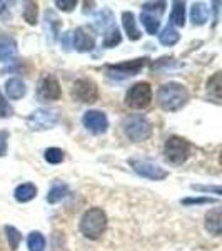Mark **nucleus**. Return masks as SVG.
<instances>
[{"label": "nucleus", "mask_w": 222, "mask_h": 251, "mask_svg": "<svg viewBox=\"0 0 222 251\" xmlns=\"http://www.w3.org/2000/svg\"><path fill=\"white\" fill-rule=\"evenodd\" d=\"M67 194H68L67 184L57 183V184L52 186L50 191H48V194H47V201H48L50 204H55V203H59V201H62L64 198H67Z\"/></svg>", "instance_id": "19"}, {"label": "nucleus", "mask_w": 222, "mask_h": 251, "mask_svg": "<svg viewBox=\"0 0 222 251\" xmlns=\"http://www.w3.org/2000/svg\"><path fill=\"white\" fill-rule=\"evenodd\" d=\"M72 46L77 52H90L95 47V35L90 27H79L72 34Z\"/></svg>", "instance_id": "10"}, {"label": "nucleus", "mask_w": 222, "mask_h": 251, "mask_svg": "<svg viewBox=\"0 0 222 251\" xmlns=\"http://www.w3.org/2000/svg\"><path fill=\"white\" fill-rule=\"evenodd\" d=\"M189 151H191V146L185 139L179 136H172L165 141L164 146V154L165 159L171 164H182L187 161L189 157Z\"/></svg>", "instance_id": "4"}, {"label": "nucleus", "mask_w": 222, "mask_h": 251, "mask_svg": "<svg viewBox=\"0 0 222 251\" xmlns=\"http://www.w3.org/2000/svg\"><path fill=\"white\" fill-rule=\"evenodd\" d=\"M37 2H25V7H23V19L27 20V24L30 25H35L37 24Z\"/></svg>", "instance_id": "28"}, {"label": "nucleus", "mask_w": 222, "mask_h": 251, "mask_svg": "<svg viewBox=\"0 0 222 251\" xmlns=\"http://www.w3.org/2000/svg\"><path fill=\"white\" fill-rule=\"evenodd\" d=\"M122 25H124V29H126V34L129 35L131 40L140 39V32L135 25V17L132 12H124L122 14Z\"/></svg>", "instance_id": "17"}, {"label": "nucleus", "mask_w": 222, "mask_h": 251, "mask_svg": "<svg viewBox=\"0 0 222 251\" xmlns=\"http://www.w3.org/2000/svg\"><path fill=\"white\" fill-rule=\"evenodd\" d=\"M140 22H142L147 34L155 35L157 32H159L160 22H159V17H155V15H151V14H147V12H144V14H140Z\"/></svg>", "instance_id": "21"}, {"label": "nucleus", "mask_w": 222, "mask_h": 251, "mask_svg": "<svg viewBox=\"0 0 222 251\" xmlns=\"http://www.w3.org/2000/svg\"><path fill=\"white\" fill-rule=\"evenodd\" d=\"M15 200L19 201V203H29V201L34 200L35 196H37V188H35L32 183H23L17 186V189H15Z\"/></svg>", "instance_id": "16"}, {"label": "nucleus", "mask_w": 222, "mask_h": 251, "mask_svg": "<svg viewBox=\"0 0 222 251\" xmlns=\"http://www.w3.org/2000/svg\"><path fill=\"white\" fill-rule=\"evenodd\" d=\"M124 132L131 141L140 143V141H147L152 136V124L149 123L147 117H144L142 114H135L131 116L124 121Z\"/></svg>", "instance_id": "3"}, {"label": "nucleus", "mask_w": 222, "mask_h": 251, "mask_svg": "<svg viewBox=\"0 0 222 251\" xmlns=\"http://www.w3.org/2000/svg\"><path fill=\"white\" fill-rule=\"evenodd\" d=\"M55 5H57L59 9L64 10V12H70V10H74L75 7H77V0H57V2H55Z\"/></svg>", "instance_id": "32"}, {"label": "nucleus", "mask_w": 222, "mask_h": 251, "mask_svg": "<svg viewBox=\"0 0 222 251\" xmlns=\"http://www.w3.org/2000/svg\"><path fill=\"white\" fill-rule=\"evenodd\" d=\"M205 229L214 236L221 234V208H214L205 214Z\"/></svg>", "instance_id": "15"}, {"label": "nucleus", "mask_w": 222, "mask_h": 251, "mask_svg": "<svg viewBox=\"0 0 222 251\" xmlns=\"http://www.w3.org/2000/svg\"><path fill=\"white\" fill-rule=\"evenodd\" d=\"M171 22L177 27H184L185 24V3L184 2H174L171 14Z\"/></svg>", "instance_id": "23"}, {"label": "nucleus", "mask_w": 222, "mask_h": 251, "mask_svg": "<svg viewBox=\"0 0 222 251\" xmlns=\"http://www.w3.org/2000/svg\"><path fill=\"white\" fill-rule=\"evenodd\" d=\"M37 96L40 100H59L62 96V89L54 74H44L39 80Z\"/></svg>", "instance_id": "8"}, {"label": "nucleus", "mask_w": 222, "mask_h": 251, "mask_svg": "<svg viewBox=\"0 0 222 251\" xmlns=\"http://www.w3.org/2000/svg\"><path fill=\"white\" fill-rule=\"evenodd\" d=\"M192 189H197V191H214L216 194H221V188L219 186H214V188H211V186H196V184H192Z\"/></svg>", "instance_id": "34"}, {"label": "nucleus", "mask_w": 222, "mask_h": 251, "mask_svg": "<svg viewBox=\"0 0 222 251\" xmlns=\"http://www.w3.org/2000/svg\"><path fill=\"white\" fill-rule=\"evenodd\" d=\"M5 236L7 240H9V245H10V250L15 251L19 248L20 241H22V234L17 228H14V226H5Z\"/></svg>", "instance_id": "27"}, {"label": "nucleus", "mask_w": 222, "mask_h": 251, "mask_svg": "<svg viewBox=\"0 0 222 251\" xmlns=\"http://www.w3.org/2000/svg\"><path fill=\"white\" fill-rule=\"evenodd\" d=\"M82 124L94 134H102L109 127V119L102 111H87L82 117Z\"/></svg>", "instance_id": "11"}, {"label": "nucleus", "mask_w": 222, "mask_h": 251, "mask_svg": "<svg viewBox=\"0 0 222 251\" xmlns=\"http://www.w3.org/2000/svg\"><path fill=\"white\" fill-rule=\"evenodd\" d=\"M216 200L212 198H189V200H184L182 203L184 204H209V203H214Z\"/></svg>", "instance_id": "33"}, {"label": "nucleus", "mask_w": 222, "mask_h": 251, "mask_svg": "<svg viewBox=\"0 0 222 251\" xmlns=\"http://www.w3.org/2000/svg\"><path fill=\"white\" fill-rule=\"evenodd\" d=\"M179 39H180L179 32H177L172 25H167V27H165V29L159 34V42L162 44V46H165V47L174 46V44L179 42Z\"/></svg>", "instance_id": "20"}, {"label": "nucleus", "mask_w": 222, "mask_h": 251, "mask_svg": "<svg viewBox=\"0 0 222 251\" xmlns=\"http://www.w3.org/2000/svg\"><path fill=\"white\" fill-rule=\"evenodd\" d=\"M147 59L142 57V59H134V60H129V62H122V64H115V66H109L107 71L111 75H120V77H129V75H135L137 72L140 71Z\"/></svg>", "instance_id": "12"}, {"label": "nucleus", "mask_w": 222, "mask_h": 251, "mask_svg": "<svg viewBox=\"0 0 222 251\" xmlns=\"http://www.w3.org/2000/svg\"><path fill=\"white\" fill-rule=\"evenodd\" d=\"M152 100V87L149 82L134 84L126 94V104L132 109H145Z\"/></svg>", "instance_id": "5"}, {"label": "nucleus", "mask_w": 222, "mask_h": 251, "mask_svg": "<svg viewBox=\"0 0 222 251\" xmlns=\"http://www.w3.org/2000/svg\"><path fill=\"white\" fill-rule=\"evenodd\" d=\"M221 87H222V80H221V72H216L207 82V92L209 96L214 97L216 100L221 99Z\"/></svg>", "instance_id": "26"}, {"label": "nucleus", "mask_w": 222, "mask_h": 251, "mask_svg": "<svg viewBox=\"0 0 222 251\" xmlns=\"http://www.w3.org/2000/svg\"><path fill=\"white\" fill-rule=\"evenodd\" d=\"M157 100H159V106L164 111L176 112L187 104L189 91L179 82H167L157 92Z\"/></svg>", "instance_id": "1"}, {"label": "nucleus", "mask_w": 222, "mask_h": 251, "mask_svg": "<svg viewBox=\"0 0 222 251\" xmlns=\"http://www.w3.org/2000/svg\"><path fill=\"white\" fill-rule=\"evenodd\" d=\"M17 55V42L9 35H0V62H9Z\"/></svg>", "instance_id": "13"}, {"label": "nucleus", "mask_w": 222, "mask_h": 251, "mask_svg": "<svg viewBox=\"0 0 222 251\" xmlns=\"http://www.w3.org/2000/svg\"><path fill=\"white\" fill-rule=\"evenodd\" d=\"M191 19L194 25H204L209 19V9L200 2L194 3L191 7Z\"/></svg>", "instance_id": "18"}, {"label": "nucleus", "mask_w": 222, "mask_h": 251, "mask_svg": "<svg viewBox=\"0 0 222 251\" xmlns=\"http://www.w3.org/2000/svg\"><path fill=\"white\" fill-rule=\"evenodd\" d=\"M27 92V87H25V82L19 77H12L5 82V94L9 99H22Z\"/></svg>", "instance_id": "14"}, {"label": "nucleus", "mask_w": 222, "mask_h": 251, "mask_svg": "<svg viewBox=\"0 0 222 251\" xmlns=\"http://www.w3.org/2000/svg\"><path fill=\"white\" fill-rule=\"evenodd\" d=\"M27 246H29V251H44L45 250V238L42 233L32 231L27 238Z\"/></svg>", "instance_id": "25"}, {"label": "nucleus", "mask_w": 222, "mask_h": 251, "mask_svg": "<svg viewBox=\"0 0 222 251\" xmlns=\"http://www.w3.org/2000/svg\"><path fill=\"white\" fill-rule=\"evenodd\" d=\"M5 10H7V3L5 2H0V15H2Z\"/></svg>", "instance_id": "36"}, {"label": "nucleus", "mask_w": 222, "mask_h": 251, "mask_svg": "<svg viewBox=\"0 0 222 251\" xmlns=\"http://www.w3.org/2000/svg\"><path fill=\"white\" fill-rule=\"evenodd\" d=\"M72 99L77 100V102L82 104H92L97 100L99 97V89H97V84L90 79H79L74 82L72 86Z\"/></svg>", "instance_id": "7"}, {"label": "nucleus", "mask_w": 222, "mask_h": 251, "mask_svg": "<svg viewBox=\"0 0 222 251\" xmlns=\"http://www.w3.org/2000/svg\"><path fill=\"white\" fill-rule=\"evenodd\" d=\"M95 25L106 32L109 27L115 25V24H114V14H112L109 9H102L99 14L95 15Z\"/></svg>", "instance_id": "22"}, {"label": "nucleus", "mask_w": 222, "mask_h": 251, "mask_svg": "<svg viewBox=\"0 0 222 251\" xmlns=\"http://www.w3.org/2000/svg\"><path fill=\"white\" fill-rule=\"evenodd\" d=\"M107 228V214L100 208H90L80 220V231L89 240H99Z\"/></svg>", "instance_id": "2"}, {"label": "nucleus", "mask_w": 222, "mask_h": 251, "mask_svg": "<svg viewBox=\"0 0 222 251\" xmlns=\"http://www.w3.org/2000/svg\"><path fill=\"white\" fill-rule=\"evenodd\" d=\"M120 40H122V35H120L119 29H117L115 25H112V27H109L106 30V34H104V47L112 49V47L119 46Z\"/></svg>", "instance_id": "24"}, {"label": "nucleus", "mask_w": 222, "mask_h": 251, "mask_svg": "<svg viewBox=\"0 0 222 251\" xmlns=\"http://www.w3.org/2000/svg\"><path fill=\"white\" fill-rule=\"evenodd\" d=\"M131 166L134 168V171L142 177H147V179L152 181H160L165 179L169 176V173L165 171L164 168H160L159 164H154L151 161H142V159H132Z\"/></svg>", "instance_id": "9"}, {"label": "nucleus", "mask_w": 222, "mask_h": 251, "mask_svg": "<svg viewBox=\"0 0 222 251\" xmlns=\"http://www.w3.org/2000/svg\"><path fill=\"white\" fill-rule=\"evenodd\" d=\"M57 121H59V114L55 109L40 107L29 116L27 126H29L30 131H45V129L54 127L57 124Z\"/></svg>", "instance_id": "6"}, {"label": "nucleus", "mask_w": 222, "mask_h": 251, "mask_svg": "<svg viewBox=\"0 0 222 251\" xmlns=\"http://www.w3.org/2000/svg\"><path fill=\"white\" fill-rule=\"evenodd\" d=\"M7 152V143L3 137H0V156H3Z\"/></svg>", "instance_id": "35"}, {"label": "nucleus", "mask_w": 222, "mask_h": 251, "mask_svg": "<svg viewBox=\"0 0 222 251\" xmlns=\"http://www.w3.org/2000/svg\"><path fill=\"white\" fill-rule=\"evenodd\" d=\"M44 157H45L47 163L50 164H59L64 161V151L59 148H48L45 151V154H44Z\"/></svg>", "instance_id": "29"}, {"label": "nucleus", "mask_w": 222, "mask_h": 251, "mask_svg": "<svg viewBox=\"0 0 222 251\" xmlns=\"http://www.w3.org/2000/svg\"><path fill=\"white\" fill-rule=\"evenodd\" d=\"M14 114V109L10 107V104L5 100V97L0 92V117H10Z\"/></svg>", "instance_id": "31"}, {"label": "nucleus", "mask_w": 222, "mask_h": 251, "mask_svg": "<svg viewBox=\"0 0 222 251\" xmlns=\"http://www.w3.org/2000/svg\"><path fill=\"white\" fill-rule=\"evenodd\" d=\"M142 9L144 12H147V14H151V15H160V14H164V10H165V2H145L142 3Z\"/></svg>", "instance_id": "30"}]
</instances>
